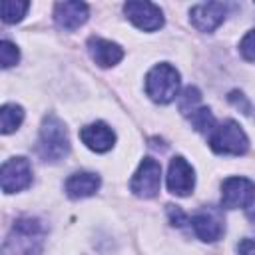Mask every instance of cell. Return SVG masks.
<instances>
[{"instance_id": "cell-20", "label": "cell", "mask_w": 255, "mask_h": 255, "mask_svg": "<svg viewBox=\"0 0 255 255\" xmlns=\"http://www.w3.org/2000/svg\"><path fill=\"white\" fill-rule=\"evenodd\" d=\"M20 58V52L16 48V44L8 42V40H2L0 42V62H2V68H10L18 62Z\"/></svg>"}, {"instance_id": "cell-12", "label": "cell", "mask_w": 255, "mask_h": 255, "mask_svg": "<svg viewBox=\"0 0 255 255\" xmlns=\"http://www.w3.org/2000/svg\"><path fill=\"white\" fill-rule=\"evenodd\" d=\"M80 139L84 141L86 147H90L92 151L96 153H104V151H110L116 143V133L114 129L104 124V122H94V124H88L80 129Z\"/></svg>"}, {"instance_id": "cell-3", "label": "cell", "mask_w": 255, "mask_h": 255, "mask_svg": "<svg viewBox=\"0 0 255 255\" xmlns=\"http://www.w3.org/2000/svg\"><path fill=\"white\" fill-rule=\"evenodd\" d=\"M145 94L155 104L173 102L179 96V72L167 62L153 66L145 76Z\"/></svg>"}, {"instance_id": "cell-22", "label": "cell", "mask_w": 255, "mask_h": 255, "mask_svg": "<svg viewBox=\"0 0 255 255\" xmlns=\"http://www.w3.org/2000/svg\"><path fill=\"white\" fill-rule=\"evenodd\" d=\"M167 215H169V221L171 225H177V227H183L187 223V215L177 207V205H167Z\"/></svg>"}, {"instance_id": "cell-2", "label": "cell", "mask_w": 255, "mask_h": 255, "mask_svg": "<svg viewBox=\"0 0 255 255\" xmlns=\"http://www.w3.org/2000/svg\"><path fill=\"white\" fill-rule=\"evenodd\" d=\"M38 151H40L42 159L44 161H50V163L62 161L70 153L68 129H66L64 122L58 116H54V114H48L44 118V122H42Z\"/></svg>"}, {"instance_id": "cell-16", "label": "cell", "mask_w": 255, "mask_h": 255, "mask_svg": "<svg viewBox=\"0 0 255 255\" xmlns=\"http://www.w3.org/2000/svg\"><path fill=\"white\" fill-rule=\"evenodd\" d=\"M24 122V110L18 104H4L0 108V131L12 133L20 128V124Z\"/></svg>"}, {"instance_id": "cell-23", "label": "cell", "mask_w": 255, "mask_h": 255, "mask_svg": "<svg viewBox=\"0 0 255 255\" xmlns=\"http://www.w3.org/2000/svg\"><path fill=\"white\" fill-rule=\"evenodd\" d=\"M237 253L239 255H255V237H243L237 243Z\"/></svg>"}, {"instance_id": "cell-6", "label": "cell", "mask_w": 255, "mask_h": 255, "mask_svg": "<svg viewBox=\"0 0 255 255\" xmlns=\"http://www.w3.org/2000/svg\"><path fill=\"white\" fill-rule=\"evenodd\" d=\"M255 203V183L247 177H227L221 183V205L225 209H245Z\"/></svg>"}, {"instance_id": "cell-14", "label": "cell", "mask_w": 255, "mask_h": 255, "mask_svg": "<svg viewBox=\"0 0 255 255\" xmlns=\"http://www.w3.org/2000/svg\"><path fill=\"white\" fill-rule=\"evenodd\" d=\"M88 52H90L92 60L102 68H112L124 58L122 46H118L112 40H104V38H96V36H92L88 40Z\"/></svg>"}, {"instance_id": "cell-17", "label": "cell", "mask_w": 255, "mask_h": 255, "mask_svg": "<svg viewBox=\"0 0 255 255\" xmlns=\"http://www.w3.org/2000/svg\"><path fill=\"white\" fill-rule=\"evenodd\" d=\"M28 8H30V4L24 2V0H2V4H0L2 20L6 24H16V22H20L24 18Z\"/></svg>"}, {"instance_id": "cell-8", "label": "cell", "mask_w": 255, "mask_h": 255, "mask_svg": "<svg viewBox=\"0 0 255 255\" xmlns=\"http://www.w3.org/2000/svg\"><path fill=\"white\" fill-rule=\"evenodd\" d=\"M191 227L195 231V235L205 241V243H213L217 241L223 231H225V223H223V213L217 207H201L199 211H195V215L191 217Z\"/></svg>"}, {"instance_id": "cell-24", "label": "cell", "mask_w": 255, "mask_h": 255, "mask_svg": "<svg viewBox=\"0 0 255 255\" xmlns=\"http://www.w3.org/2000/svg\"><path fill=\"white\" fill-rule=\"evenodd\" d=\"M229 102H231L235 108H241L243 114H249V102L243 98L241 92H231V94H229Z\"/></svg>"}, {"instance_id": "cell-1", "label": "cell", "mask_w": 255, "mask_h": 255, "mask_svg": "<svg viewBox=\"0 0 255 255\" xmlns=\"http://www.w3.org/2000/svg\"><path fill=\"white\" fill-rule=\"evenodd\" d=\"M46 225L36 217L14 221L2 245V255H42Z\"/></svg>"}, {"instance_id": "cell-5", "label": "cell", "mask_w": 255, "mask_h": 255, "mask_svg": "<svg viewBox=\"0 0 255 255\" xmlns=\"http://www.w3.org/2000/svg\"><path fill=\"white\" fill-rule=\"evenodd\" d=\"M159 187H161V165H159V161L153 159V157H143L139 167L135 169L131 181H129V189L137 197L151 199L159 193Z\"/></svg>"}, {"instance_id": "cell-21", "label": "cell", "mask_w": 255, "mask_h": 255, "mask_svg": "<svg viewBox=\"0 0 255 255\" xmlns=\"http://www.w3.org/2000/svg\"><path fill=\"white\" fill-rule=\"evenodd\" d=\"M239 52H241V56H243L245 60L255 62V28L249 30V32L243 36V40H241V44H239Z\"/></svg>"}, {"instance_id": "cell-19", "label": "cell", "mask_w": 255, "mask_h": 255, "mask_svg": "<svg viewBox=\"0 0 255 255\" xmlns=\"http://www.w3.org/2000/svg\"><path fill=\"white\" fill-rule=\"evenodd\" d=\"M189 120H191L193 128H195L197 131H203V133H211L213 128L217 126V124H215V118H213V114H211L209 108H197V110L189 116Z\"/></svg>"}, {"instance_id": "cell-7", "label": "cell", "mask_w": 255, "mask_h": 255, "mask_svg": "<svg viewBox=\"0 0 255 255\" xmlns=\"http://www.w3.org/2000/svg\"><path fill=\"white\" fill-rule=\"evenodd\" d=\"M0 179H2V191L4 193H16V191L26 189L32 183V165H30V161L22 155L6 159L2 163Z\"/></svg>"}, {"instance_id": "cell-15", "label": "cell", "mask_w": 255, "mask_h": 255, "mask_svg": "<svg viewBox=\"0 0 255 255\" xmlns=\"http://www.w3.org/2000/svg\"><path fill=\"white\" fill-rule=\"evenodd\" d=\"M64 189H66L68 197H72V199L90 197L100 189V175L92 173V171H76L66 179Z\"/></svg>"}, {"instance_id": "cell-10", "label": "cell", "mask_w": 255, "mask_h": 255, "mask_svg": "<svg viewBox=\"0 0 255 255\" xmlns=\"http://www.w3.org/2000/svg\"><path fill=\"white\" fill-rule=\"evenodd\" d=\"M193 185H195L193 167L187 163L185 157L175 155L169 161V169H167V189H169V193L185 197L193 191Z\"/></svg>"}, {"instance_id": "cell-9", "label": "cell", "mask_w": 255, "mask_h": 255, "mask_svg": "<svg viewBox=\"0 0 255 255\" xmlns=\"http://www.w3.org/2000/svg\"><path fill=\"white\" fill-rule=\"evenodd\" d=\"M124 14L131 24H135L143 32H153L163 26V14L159 6L151 2H126Z\"/></svg>"}, {"instance_id": "cell-4", "label": "cell", "mask_w": 255, "mask_h": 255, "mask_svg": "<svg viewBox=\"0 0 255 255\" xmlns=\"http://www.w3.org/2000/svg\"><path fill=\"white\" fill-rule=\"evenodd\" d=\"M209 145L221 155H243L249 147V137L237 122L225 120L209 133Z\"/></svg>"}, {"instance_id": "cell-13", "label": "cell", "mask_w": 255, "mask_h": 255, "mask_svg": "<svg viewBox=\"0 0 255 255\" xmlns=\"http://www.w3.org/2000/svg\"><path fill=\"white\" fill-rule=\"evenodd\" d=\"M54 20L62 30H76L88 20V4L58 2L54 6Z\"/></svg>"}, {"instance_id": "cell-11", "label": "cell", "mask_w": 255, "mask_h": 255, "mask_svg": "<svg viewBox=\"0 0 255 255\" xmlns=\"http://www.w3.org/2000/svg\"><path fill=\"white\" fill-rule=\"evenodd\" d=\"M225 12L227 6L221 2H203L189 10V20L199 32H213L225 20Z\"/></svg>"}, {"instance_id": "cell-18", "label": "cell", "mask_w": 255, "mask_h": 255, "mask_svg": "<svg viewBox=\"0 0 255 255\" xmlns=\"http://www.w3.org/2000/svg\"><path fill=\"white\" fill-rule=\"evenodd\" d=\"M199 102H201V94H199V90L193 88V86H187V88L181 92V96H177V106H179V112H181L183 116H191L197 108H201Z\"/></svg>"}]
</instances>
